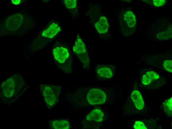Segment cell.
I'll use <instances>...</instances> for the list:
<instances>
[{
  "label": "cell",
  "instance_id": "cell-4",
  "mask_svg": "<svg viewBox=\"0 0 172 129\" xmlns=\"http://www.w3.org/2000/svg\"><path fill=\"white\" fill-rule=\"evenodd\" d=\"M23 20V16L21 14L17 13L12 15L9 16L6 20V27L9 30H15L20 26Z\"/></svg>",
  "mask_w": 172,
  "mask_h": 129
},
{
  "label": "cell",
  "instance_id": "cell-16",
  "mask_svg": "<svg viewBox=\"0 0 172 129\" xmlns=\"http://www.w3.org/2000/svg\"><path fill=\"white\" fill-rule=\"evenodd\" d=\"M172 37V32H160L157 35V37L161 40H166L170 39Z\"/></svg>",
  "mask_w": 172,
  "mask_h": 129
},
{
  "label": "cell",
  "instance_id": "cell-11",
  "mask_svg": "<svg viewBox=\"0 0 172 129\" xmlns=\"http://www.w3.org/2000/svg\"><path fill=\"white\" fill-rule=\"evenodd\" d=\"M159 77V75L153 71L148 72L143 76L142 82L144 84L148 85L152 81L158 79Z\"/></svg>",
  "mask_w": 172,
  "mask_h": 129
},
{
  "label": "cell",
  "instance_id": "cell-8",
  "mask_svg": "<svg viewBox=\"0 0 172 129\" xmlns=\"http://www.w3.org/2000/svg\"><path fill=\"white\" fill-rule=\"evenodd\" d=\"M60 30V28L58 25L53 23L48 28L43 32L42 34L44 37L52 38Z\"/></svg>",
  "mask_w": 172,
  "mask_h": 129
},
{
  "label": "cell",
  "instance_id": "cell-21",
  "mask_svg": "<svg viewBox=\"0 0 172 129\" xmlns=\"http://www.w3.org/2000/svg\"><path fill=\"white\" fill-rule=\"evenodd\" d=\"M21 1L20 0H12V3L15 5H18L20 3Z\"/></svg>",
  "mask_w": 172,
  "mask_h": 129
},
{
  "label": "cell",
  "instance_id": "cell-18",
  "mask_svg": "<svg viewBox=\"0 0 172 129\" xmlns=\"http://www.w3.org/2000/svg\"><path fill=\"white\" fill-rule=\"evenodd\" d=\"M163 65L164 67L167 71L169 72H172V60L165 61L164 62Z\"/></svg>",
  "mask_w": 172,
  "mask_h": 129
},
{
  "label": "cell",
  "instance_id": "cell-12",
  "mask_svg": "<svg viewBox=\"0 0 172 129\" xmlns=\"http://www.w3.org/2000/svg\"><path fill=\"white\" fill-rule=\"evenodd\" d=\"M124 19L129 27L132 28L136 24L135 16L133 13L130 11L126 12L124 14Z\"/></svg>",
  "mask_w": 172,
  "mask_h": 129
},
{
  "label": "cell",
  "instance_id": "cell-1",
  "mask_svg": "<svg viewBox=\"0 0 172 129\" xmlns=\"http://www.w3.org/2000/svg\"><path fill=\"white\" fill-rule=\"evenodd\" d=\"M42 91L43 98L46 103L53 106L58 100L61 88L59 86L43 85Z\"/></svg>",
  "mask_w": 172,
  "mask_h": 129
},
{
  "label": "cell",
  "instance_id": "cell-3",
  "mask_svg": "<svg viewBox=\"0 0 172 129\" xmlns=\"http://www.w3.org/2000/svg\"><path fill=\"white\" fill-rule=\"evenodd\" d=\"M106 98V95L103 91L95 88L90 89L86 97L88 103L92 105L103 103L105 101Z\"/></svg>",
  "mask_w": 172,
  "mask_h": 129
},
{
  "label": "cell",
  "instance_id": "cell-2",
  "mask_svg": "<svg viewBox=\"0 0 172 129\" xmlns=\"http://www.w3.org/2000/svg\"><path fill=\"white\" fill-rule=\"evenodd\" d=\"M73 51L85 66L87 67L89 61L85 45L79 36H77L73 48Z\"/></svg>",
  "mask_w": 172,
  "mask_h": 129
},
{
  "label": "cell",
  "instance_id": "cell-19",
  "mask_svg": "<svg viewBox=\"0 0 172 129\" xmlns=\"http://www.w3.org/2000/svg\"><path fill=\"white\" fill-rule=\"evenodd\" d=\"M134 128L135 129H147L144 124L140 121L136 122L134 125Z\"/></svg>",
  "mask_w": 172,
  "mask_h": 129
},
{
  "label": "cell",
  "instance_id": "cell-20",
  "mask_svg": "<svg viewBox=\"0 0 172 129\" xmlns=\"http://www.w3.org/2000/svg\"><path fill=\"white\" fill-rule=\"evenodd\" d=\"M165 0H153V3L154 6L156 7L162 6L165 3Z\"/></svg>",
  "mask_w": 172,
  "mask_h": 129
},
{
  "label": "cell",
  "instance_id": "cell-6",
  "mask_svg": "<svg viewBox=\"0 0 172 129\" xmlns=\"http://www.w3.org/2000/svg\"><path fill=\"white\" fill-rule=\"evenodd\" d=\"M53 53L55 59L61 63H64L69 56L67 49L63 47L55 48L53 50Z\"/></svg>",
  "mask_w": 172,
  "mask_h": 129
},
{
  "label": "cell",
  "instance_id": "cell-9",
  "mask_svg": "<svg viewBox=\"0 0 172 129\" xmlns=\"http://www.w3.org/2000/svg\"><path fill=\"white\" fill-rule=\"evenodd\" d=\"M108 26L107 20L105 16L100 17L99 21L95 25L97 30L100 33L107 32L108 30Z\"/></svg>",
  "mask_w": 172,
  "mask_h": 129
},
{
  "label": "cell",
  "instance_id": "cell-17",
  "mask_svg": "<svg viewBox=\"0 0 172 129\" xmlns=\"http://www.w3.org/2000/svg\"><path fill=\"white\" fill-rule=\"evenodd\" d=\"M76 0H65V3L66 7L68 8H73L76 5Z\"/></svg>",
  "mask_w": 172,
  "mask_h": 129
},
{
  "label": "cell",
  "instance_id": "cell-14",
  "mask_svg": "<svg viewBox=\"0 0 172 129\" xmlns=\"http://www.w3.org/2000/svg\"><path fill=\"white\" fill-rule=\"evenodd\" d=\"M97 73L100 76L104 78H110L112 75L111 69L109 68L106 67L100 68L98 69Z\"/></svg>",
  "mask_w": 172,
  "mask_h": 129
},
{
  "label": "cell",
  "instance_id": "cell-13",
  "mask_svg": "<svg viewBox=\"0 0 172 129\" xmlns=\"http://www.w3.org/2000/svg\"><path fill=\"white\" fill-rule=\"evenodd\" d=\"M52 126L55 129H68L70 127L68 122L65 120L55 121L52 123Z\"/></svg>",
  "mask_w": 172,
  "mask_h": 129
},
{
  "label": "cell",
  "instance_id": "cell-7",
  "mask_svg": "<svg viewBox=\"0 0 172 129\" xmlns=\"http://www.w3.org/2000/svg\"><path fill=\"white\" fill-rule=\"evenodd\" d=\"M131 97L137 109L139 110L143 109L144 103L142 97L138 91H133L131 94Z\"/></svg>",
  "mask_w": 172,
  "mask_h": 129
},
{
  "label": "cell",
  "instance_id": "cell-15",
  "mask_svg": "<svg viewBox=\"0 0 172 129\" xmlns=\"http://www.w3.org/2000/svg\"><path fill=\"white\" fill-rule=\"evenodd\" d=\"M164 110L166 114L170 116L172 115V98L166 100L163 103Z\"/></svg>",
  "mask_w": 172,
  "mask_h": 129
},
{
  "label": "cell",
  "instance_id": "cell-10",
  "mask_svg": "<svg viewBox=\"0 0 172 129\" xmlns=\"http://www.w3.org/2000/svg\"><path fill=\"white\" fill-rule=\"evenodd\" d=\"M104 114L99 109L93 110L88 114L86 117V119L88 121L93 120L97 122H101L103 119Z\"/></svg>",
  "mask_w": 172,
  "mask_h": 129
},
{
  "label": "cell",
  "instance_id": "cell-5",
  "mask_svg": "<svg viewBox=\"0 0 172 129\" xmlns=\"http://www.w3.org/2000/svg\"><path fill=\"white\" fill-rule=\"evenodd\" d=\"M16 86L14 79L11 77L2 83L1 89L4 95L6 97L12 96L15 92Z\"/></svg>",
  "mask_w": 172,
  "mask_h": 129
}]
</instances>
